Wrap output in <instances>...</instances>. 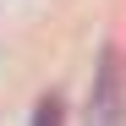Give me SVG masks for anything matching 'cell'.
I'll use <instances>...</instances> for the list:
<instances>
[{
  "instance_id": "6da1fadb",
  "label": "cell",
  "mask_w": 126,
  "mask_h": 126,
  "mask_svg": "<svg viewBox=\"0 0 126 126\" xmlns=\"http://www.w3.org/2000/svg\"><path fill=\"white\" fill-rule=\"evenodd\" d=\"M88 126H126V55L115 44H104L93 93H88Z\"/></svg>"
},
{
  "instance_id": "7a4b0ae2",
  "label": "cell",
  "mask_w": 126,
  "mask_h": 126,
  "mask_svg": "<svg viewBox=\"0 0 126 126\" xmlns=\"http://www.w3.org/2000/svg\"><path fill=\"white\" fill-rule=\"evenodd\" d=\"M60 121H66V115H60V99L44 93V99H38V110H33V126H60Z\"/></svg>"
}]
</instances>
